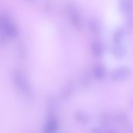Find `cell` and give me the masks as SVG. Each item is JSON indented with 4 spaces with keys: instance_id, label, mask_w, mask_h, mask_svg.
<instances>
[{
    "instance_id": "6da1fadb",
    "label": "cell",
    "mask_w": 133,
    "mask_h": 133,
    "mask_svg": "<svg viewBox=\"0 0 133 133\" xmlns=\"http://www.w3.org/2000/svg\"><path fill=\"white\" fill-rule=\"evenodd\" d=\"M131 75V70L128 66H120L114 69L110 74L111 79L115 82L127 79Z\"/></svg>"
},
{
    "instance_id": "7a4b0ae2",
    "label": "cell",
    "mask_w": 133,
    "mask_h": 133,
    "mask_svg": "<svg viewBox=\"0 0 133 133\" xmlns=\"http://www.w3.org/2000/svg\"><path fill=\"white\" fill-rule=\"evenodd\" d=\"M68 13L72 25L76 30H80L82 26V19L76 9L73 6H69L68 7Z\"/></svg>"
},
{
    "instance_id": "3957f363",
    "label": "cell",
    "mask_w": 133,
    "mask_h": 133,
    "mask_svg": "<svg viewBox=\"0 0 133 133\" xmlns=\"http://www.w3.org/2000/svg\"><path fill=\"white\" fill-rule=\"evenodd\" d=\"M91 50L94 56L96 57H101L104 51L103 43L100 40L95 39L91 43Z\"/></svg>"
},
{
    "instance_id": "277c9868",
    "label": "cell",
    "mask_w": 133,
    "mask_h": 133,
    "mask_svg": "<svg viewBox=\"0 0 133 133\" xmlns=\"http://www.w3.org/2000/svg\"><path fill=\"white\" fill-rule=\"evenodd\" d=\"M111 54L114 58L121 59L126 54V47L122 43L114 44L111 48Z\"/></svg>"
},
{
    "instance_id": "5b68a950",
    "label": "cell",
    "mask_w": 133,
    "mask_h": 133,
    "mask_svg": "<svg viewBox=\"0 0 133 133\" xmlns=\"http://www.w3.org/2000/svg\"><path fill=\"white\" fill-rule=\"evenodd\" d=\"M92 74L96 79L102 80L105 76L106 69L103 64L98 63L95 64L93 67Z\"/></svg>"
},
{
    "instance_id": "8992f818",
    "label": "cell",
    "mask_w": 133,
    "mask_h": 133,
    "mask_svg": "<svg viewBox=\"0 0 133 133\" xmlns=\"http://www.w3.org/2000/svg\"><path fill=\"white\" fill-rule=\"evenodd\" d=\"M99 123L103 128L109 127L113 121L112 115L108 112L101 113L99 116Z\"/></svg>"
},
{
    "instance_id": "52a82bcc",
    "label": "cell",
    "mask_w": 133,
    "mask_h": 133,
    "mask_svg": "<svg viewBox=\"0 0 133 133\" xmlns=\"http://www.w3.org/2000/svg\"><path fill=\"white\" fill-rule=\"evenodd\" d=\"M89 28L90 32L94 35H99L101 32L100 21L96 18H92L89 21Z\"/></svg>"
},
{
    "instance_id": "ba28073f",
    "label": "cell",
    "mask_w": 133,
    "mask_h": 133,
    "mask_svg": "<svg viewBox=\"0 0 133 133\" xmlns=\"http://www.w3.org/2000/svg\"><path fill=\"white\" fill-rule=\"evenodd\" d=\"M75 119L81 125H87L90 121L89 115L83 111H77L75 114Z\"/></svg>"
},
{
    "instance_id": "9c48e42d",
    "label": "cell",
    "mask_w": 133,
    "mask_h": 133,
    "mask_svg": "<svg viewBox=\"0 0 133 133\" xmlns=\"http://www.w3.org/2000/svg\"><path fill=\"white\" fill-rule=\"evenodd\" d=\"M58 127L59 125L57 121L54 117H50L44 126V131L48 133L55 132L58 130Z\"/></svg>"
},
{
    "instance_id": "30bf717a",
    "label": "cell",
    "mask_w": 133,
    "mask_h": 133,
    "mask_svg": "<svg viewBox=\"0 0 133 133\" xmlns=\"http://www.w3.org/2000/svg\"><path fill=\"white\" fill-rule=\"evenodd\" d=\"M120 7L123 14L128 16L133 14V4L130 0H122Z\"/></svg>"
},
{
    "instance_id": "8fae6325",
    "label": "cell",
    "mask_w": 133,
    "mask_h": 133,
    "mask_svg": "<svg viewBox=\"0 0 133 133\" xmlns=\"http://www.w3.org/2000/svg\"><path fill=\"white\" fill-rule=\"evenodd\" d=\"M15 79L18 85V86L23 90V91H28L29 90V87L28 83L24 79V78L20 75V74L17 73L15 75Z\"/></svg>"
},
{
    "instance_id": "7c38bea8",
    "label": "cell",
    "mask_w": 133,
    "mask_h": 133,
    "mask_svg": "<svg viewBox=\"0 0 133 133\" xmlns=\"http://www.w3.org/2000/svg\"><path fill=\"white\" fill-rule=\"evenodd\" d=\"M125 31L122 28H117L114 32L112 35V41L114 44L122 43L123 39L124 37Z\"/></svg>"
},
{
    "instance_id": "4fadbf2b",
    "label": "cell",
    "mask_w": 133,
    "mask_h": 133,
    "mask_svg": "<svg viewBox=\"0 0 133 133\" xmlns=\"http://www.w3.org/2000/svg\"><path fill=\"white\" fill-rule=\"evenodd\" d=\"M73 92V86L71 83L66 84L63 88L61 92V97L63 100H67L72 96Z\"/></svg>"
},
{
    "instance_id": "5bb4252c",
    "label": "cell",
    "mask_w": 133,
    "mask_h": 133,
    "mask_svg": "<svg viewBox=\"0 0 133 133\" xmlns=\"http://www.w3.org/2000/svg\"><path fill=\"white\" fill-rule=\"evenodd\" d=\"M113 119L116 123L122 126L126 125L128 122V117L123 112H118L116 113Z\"/></svg>"
},
{
    "instance_id": "9a60e30c",
    "label": "cell",
    "mask_w": 133,
    "mask_h": 133,
    "mask_svg": "<svg viewBox=\"0 0 133 133\" xmlns=\"http://www.w3.org/2000/svg\"><path fill=\"white\" fill-rule=\"evenodd\" d=\"M91 75L89 72H85L81 77V83L84 87H88L91 84Z\"/></svg>"
},
{
    "instance_id": "2e32d148",
    "label": "cell",
    "mask_w": 133,
    "mask_h": 133,
    "mask_svg": "<svg viewBox=\"0 0 133 133\" xmlns=\"http://www.w3.org/2000/svg\"><path fill=\"white\" fill-rule=\"evenodd\" d=\"M49 109L51 111V112H54L56 109L57 107V102L54 99H51L49 102Z\"/></svg>"
},
{
    "instance_id": "e0dca14e",
    "label": "cell",
    "mask_w": 133,
    "mask_h": 133,
    "mask_svg": "<svg viewBox=\"0 0 133 133\" xmlns=\"http://www.w3.org/2000/svg\"><path fill=\"white\" fill-rule=\"evenodd\" d=\"M103 128H100V127H93L91 129V131L92 132H96V133H98V132H104V131L102 129Z\"/></svg>"
},
{
    "instance_id": "ac0fdd59",
    "label": "cell",
    "mask_w": 133,
    "mask_h": 133,
    "mask_svg": "<svg viewBox=\"0 0 133 133\" xmlns=\"http://www.w3.org/2000/svg\"><path fill=\"white\" fill-rule=\"evenodd\" d=\"M29 1H32V0H29Z\"/></svg>"
}]
</instances>
